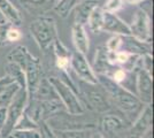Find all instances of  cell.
Listing matches in <instances>:
<instances>
[{"mask_svg": "<svg viewBox=\"0 0 154 138\" xmlns=\"http://www.w3.org/2000/svg\"><path fill=\"white\" fill-rule=\"evenodd\" d=\"M85 114V113H84ZM84 114H69L66 111H60L51 115L45 122L48 127L55 131H68V130H84V129H97L98 121L92 118H85Z\"/></svg>", "mask_w": 154, "mask_h": 138, "instance_id": "cell-4", "label": "cell"}, {"mask_svg": "<svg viewBox=\"0 0 154 138\" xmlns=\"http://www.w3.org/2000/svg\"><path fill=\"white\" fill-rule=\"evenodd\" d=\"M79 1L81 0H57L53 11L61 19H66L69 16V14L74 11V8L78 5Z\"/></svg>", "mask_w": 154, "mask_h": 138, "instance_id": "cell-23", "label": "cell"}, {"mask_svg": "<svg viewBox=\"0 0 154 138\" xmlns=\"http://www.w3.org/2000/svg\"><path fill=\"white\" fill-rule=\"evenodd\" d=\"M128 75L129 72H127L125 69H123L122 67H116L109 77L113 79L115 83H117V84H122V83H124L127 81Z\"/></svg>", "mask_w": 154, "mask_h": 138, "instance_id": "cell-31", "label": "cell"}, {"mask_svg": "<svg viewBox=\"0 0 154 138\" xmlns=\"http://www.w3.org/2000/svg\"><path fill=\"white\" fill-rule=\"evenodd\" d=\"M6 118H7V107L6 106H1L0 107V132H1L2 127L5 125Z\"/></svg>", "mask_w": 154, "mask_h": 138, "instance_id": "cell-37", "label": "cell"}, {"mask_svg": "<svg viewBox=\"0 0 154 138\" xmlns=\"http://www.w3.org/2000/svg\"><path fill=\"white\" fill-rule=\"evenodd\" d=\"M0 138H2V137H1V132H0Z\"/></svg>", "mask_w": 154, "mask_h": 138, "instance_id": "cell-40", "label": "cell"}, {"mask_svg": "<svg viewBox=\"0 0 154 138\" xmlns=\"http://www.w3.org/2000/svg\"><path fill=\"white\" fill-rule=\"evenodd\" d=\"M6 59L7 61L16 63L22 69V72H24L26 81V91L30 99L35 91L37 90L42 78L45 76L40 60L35 55H32L30 51L23 45L15 46L7 54Z\"/></svg>", "mask_w": 154, "mask_h": 138, "instance_id": "cell-2", "label": "cell"}, {"mask_svg": "<svg viewBox=\"0 0 154 138\" xmlns=\"http://www.w3.org/2000/svg\"><path fill=\"white\" fill-rule=\"evenodd\" d=\"M92 69L96 72V75H107L110 76L112 72H114L116 66H113L108 59V51L105 47V45L98 46L96 48L94 60L92 63Z\"/></svg>", "mask_w": 154, "mask_h": 138, "instance_id": "cell-15", "label": "cell"}, {"mask_svg": "<svg viewBox=\"0 0 154 138\" xmlns=\"http://www.w3.org/2000/svg\"><path fill=\"white\" fill-rule=\"evenodd\" d=\"M38 124H39L38 129H39V132H40L42 138H59V136L57 135V132L54 131L53 129H51L45 121L39 122Z\"/></svg>", "mask_w": 154, "mask_h": 138, "instance_id": "cell-34", "label": "cell"}, {"mask_svg": "<svg viewBox=\"0 0 154 138\" xmlns=\"http://www.w3.org/2000/svg\"><path fill=\"white\" fill-rule=\"evenodd\" d=\"M21 39H22V32H21V30L19 28L14 26H9V29L7 31V41H8V44L11 45V44L16 43V41H19Z\"/></svg>", "mask_w": 154, "mask_h": 138, "instance_id": "cell-33", "label": "cell"}, {"mask_svg": "<svg viewBox=\"0 0 154 138\" xmlns=\"http://www.w3.org/2000/svg\"><path fill=\"white\" fill-rule=\"evenodd\" d=\"M79 97L85 100L89 105V108L96 113L105 114L112 109V103L103 87L99 83L97 84H89L79 81Z\"/></svg>", "mask_w": 154, "mask_h": 138, "instance_id": "cell-6", "label": "cell"}, {"mask_svg": "<svg viewBox=\"0 0 154 138\" xmlns=\"http://www.w3.org/2000/svg\"><path fill=\"white\" fill-rule=\"evenodd\" d=\"M7 138H42L39 129H14Z\"/></svg>", "mask_w": 154, "mask_h": 138, "instance_id": "cell-27", "label": "cell"}, {"mask_svg": "<svg viewBox=\"0 0 154 138\" xmlns=\"http://www.w3.org/2000/svg\"><path fill=\"white\" fill-rule=\"evenodd\" d=\"M70 69L75 72L79 81L89 83V84H97L98 78H97L96 72H93L90 62L86 59V55L82 53L75 52L71 53L70 57Z\"/></svg>", "mask_w": 154, "mask_h": 138, "instance_id": "cell-10", "label": "cell"}, {"mask_svg": "<svg viewBox=\"0 0 154 138\" xmlns=\"http://www.w3.org/2000/svg\"><path fill=\"white\" fill-rule=\"evenodd\" d=\"M127 120H124L119 114L113 113H105L103 116L100 118V129L101 133L106 135L107 138H115L119 137L123 131H127Z\"/></svg>", "mask_w": 154, "mask_h": 138, "instance_id": "cell-12", "label": "cell"}, {"mask_svg": "<svg viewBox=\"0 0 154 138\" xmlns=\"http://www.w3.org/2000/svg\"><path fill=\"white\" fill-rule=\"evenodd\" d=\"M123 1L127 2V4H130V5H138V4H141L146 0H123Z\"/></svg>", "mask_w": 154, "mask_h": 138, "instance_id": "cell-39", "label": "cell"}, {"mask_svg": "<svg viewBox=\"0 0 154 138\" xmlns=\"http://www.w3.org/2000/svg\"><path fill=\"white\" fill-rule=\"evenodd\" d=\"M28 101H29V96H28L26 89L20 86V89L15 93L12 101L7 106V118L5 125L1 129V137L2 138H7L9 136V133L13 131L16 122L19 121V118H21V115L23 114L24 109H26Z\"/></svg>", "mask_w": 154, "mask_h": 138, "instance_id": "cell-7", "label": "cell"}, {"mask_svg": "<svg viewBox=\"0 0 154 138\" xmlns=\"http://www.w3.org/2000/svg\"><path fill=\"white\" fill-rule=\"evenodd\" d=\"M141 67L152 75V72H153V57H152V53H147V54L141 55Z\"/></svg>", "mask_w": 154, "mask_h": 138, "instance_id": "cell-35", "label": "cell"}, {"mask_svg": "<svg viewBox=\"0 0 154 138\" xmlns=\"http://www.w3.org/2000/svg\"><path fill=\"white\" fill-rule=\"evenodd\" d=\"M93 129L84 130H68V131H54L57 132L59 138H90L91 131Z\"/></svg>", "mask_w": 154, "mask_h": 138, "instance_id": "cell-28", "label": "cell"}, {"mask_svg": "<svg viewBox=\"0 0 154 138\" xmlns=\"http://www.w3.org/2000/svg\"><path fill=\"white\" fill-rule=\"evenodd\" d=\"M132 72H135L136 96L145 105L152 104L153 99V75L147 72L141 67V57Z\"/></svg>", "mask_w": 154, "mask_h": 138, "instance_id": "cell-8", "label": "cell"}, {"mask_svg": "<svg viewBox=\"0 0 154 138\" xmlns=\"http://www.w3.org/2000/svg\"><path fill=\"white\" fill-rule=\"evenodd\" d=\"M90 138H105V136H103V133L99 131V130H96V129H93V130L91 131Z\"/></svg>", "mask_w": 154, "mask_h": 138, "instance_id": "cell-38", "label": "cell"}, {"mask_svg": "<svg viewBox=\"0 0 154 138\" xmlns=\"http://www.w3.org/2000/svg\"><path fill=\"white\" fill-rule=\"evenodd\" d=\"M53 54H54V62L55 67L60 74L70 75V57L71 52L67 48V46L60 40V38L55 40L52 46Z\"/></svg>", "mask_w": 154, "mask_h": 138, "instance_id": "cell-13", "label": "cell"}, {"mask_svg": "<svg viewBox=\"0 0 154 138\" xmlns=\"http://www.w3.org/2000/svg\"><path fill=\"white\" fill-rule=\"evenodd\" d=\"M11 26L12 24L9 22H7L5 19L0 20V47H6L9 45L7 41V31Z\"/></svg>", "mask_w": 154, "mask_h": 138, "instance_id": "cell-32", "label": "cell"}, {"mask_svg": "<svg viewBox=\"0 0 154 138\" xmlns=\"http://www.w3.org/2000/svg\"><path fill=\"white\" fill-rule=\"evenodd\" d=\"M124 1L123 0H106L101 8L103 12H109V13H117L124 7Z\"/></svg>", "mask_w": 154, "mask_h": 138, "instance_id": "cell-29", "label": "cell"}, {"mask_svg": "<svg viewBox=\"0 0 154 138\" xmlns=\"http://www.w3.org/2000/svg\"><path fill=\"white\" fill-rule=\"evenodd\" d=\"M0 13L2 17L14 26H21L23 23L22 15L19 9L9 0H0Z\"/></svg>", "mask_w": 154, "mask_h": 138, "instance_id": "cell-19", "label": "cell"}, {"mask_svg": "<svg viewBox=\"0 0 154 138\" xmlns=\"http://www.w3.org/2000/svg\"><path fill=\"white\" fill-rule=\"evenodd\" d=\"M103 31L120 36L131 35L129 24H127L121 17H119L116 13H109V12H103Z\"/></svg>", "mask_w": 154, "mask_h": 138, "instance_id": "cell-14", "label": "cell"}, {"mask_svg": "<svg viewBox=\"0 0 154 138\" xmlns=\"http://www.w3.org/2000/svg\"><path fill=\"white\" fill-rule=\"evenodd\" d=\"M121 50L128 52L129 54L140 57V55L147 54V53H152V45H151V43L143 41L131 35H127V36H122Z\"/></svg>", "mask_w": 154, "mask_h": 138, "instance_id": "cell-16", "label": "cell"}, {"mask_svg": "<svg viewBox=\"0 0 154 138\" xmlns=\"http://www.w3.org/2000/svg\"><path fill=\"white\" fill-rule=\"evenodd\" d=\"M13 82H15V81L9 75H7V74H5L4 77H0V92L4 91L7 86L9 85V84H12Z\"/></svg>", "mask_w": 154, "mask_h": 138, "instance_id": "cell-36", "label": "cell"}, {"mask_svg": "<svg viewBox=\"0 0 154 138\" xmlns=\"http://www.w3.org/2000/svg\"><path fill=\"white\" fill-rule=\"evenodd\" d=\"M30 99L47 101V100H57V99H59V97H58V93L54 90L53 85L50 83L48 78L46 76H44L42 78V81H40L37 90L35 91V93L32 94V97Z\"/></svg>", "mask_w": 154, "mask_h": 138, "instance_id": "cell-21", "label": "cell"}, {"mask_svg": "<svg viewBox=\"0 0 154 138\" xmlns=\"http://www.w3.org/2000/svg\"><path fill=\"white\" fill-rule=\"evenodd\" d=\"M47 78L53 85L55 92L58 93V97L61 100L66 112H68L69 114H75V115L86 113L85 105L82 103L79 94L71 86L68 85L58 76H48Z\"/></svg>", "mask_w": 154, "mask_h": 138, "instance_id": "cell-5", "label": "cell"}, {"mask_svg": "<svg viewBox=\"0 0 154 138\" xmlns=\"http://www.w3.org/2000/svg\"><path fill=\"white\" fill-rule=\"evenodd\" d=\"M97 78L98 83L107 93L112 105L115 106L123 115H125L127 120L132 122L143 111L145 104L141 103L134 92L125 89L121 84L115 83L107 75H97Z\"/></svg>", "mask_w": 154, "mask_h": 138, "instance_id": "cell-1", "label": "cell"}, {"mask_svg": "<svg viewBox=\"0 0 154 138\" xmlns=\"http://www.w3.org/2000/svg\"><path fill=\"white\" fill-rule=\"evenodd\" d=\"M38 128H39L38 123L35 122L31 118H29L26 112H23V114L21 115V118H19V121L16 122V124L14 127V129H20V130H24V129H38Z\"/></svg>", "mask_w": 154, "mask_h": 138, "instance_id": "cell-26", "label": "cell"}, {"mask_svg": "<svg viewBox=\"0 0 154 138\" xmlns=\"http://www.w3.org/2000/svg\"><path fill=\"white\" fill-rule=\"evenodd\" d=\"M121 45H122V36L114 35L107 40L105 47L107 48L108 52H117L121 50Z\"/></svg>", "mask_w": 154, "mask_h": 138, "instance_id": "cell-30", "label": "cell"}, {"mask_svg": "<svg viewBox=\"0 0 154 138\" xmlns=\"http://www.w3.org/2000/svg\"><path fill=\"white\" fill-rule=\"evenodd\" d=\"M131 36H134L143 41H152V33H151V19L146 11L139 8L136 11L131 24L129 26Z\"/></svg>", "mask_w": 154, "mask_h": 138, "instance_id": "cell-11", "label": "cell"}, {"mask_svg": "<svg viewBox=\"0 0 154 138\" xmlns=\"http://www.w3.org/2000/svg\"><path fill=\"white\" fill-rule=\"evenodd\" d=\"M89 29L92 33H100L103 32V11L101 6H97L91 15L89 16L88 23Z\"/></svg>", "mask_w": 154, "mask_h": 138, "instance_id": "cell-22", "label": "cell"}, {"mask_svg": "<svg viewBox=\"0 0 154 138\" xmlns=\"http://www.w3.org/2000/svg\"><path fill=\"white\" fill-rule=\"evenodd\" d=\"M19 1L26 12L38 16L47 14V12L53 9L57 0H19Z\"/></svg>", "mask_w": 154, "mask_h": 138, "instance_id": "cell-18", "label": "cell"}, {"mask_svg": "<svg viewBox=\"0 0 154 138\" xmlns=\"http://www.w3.org/2000/svg\"><path fill=\"white\" fill-rule=\"evenodd\" d=\"M20 89V85L16 82H13L12 84L7 86L4 91L0 92V107L1 106H8L9 103L12 101L13 97L15 96V93L17 92V90Z\"/></svg>", "mask_w": 154, "mask_h": 138, "instance_id": "cell-25", "label": "cell"}, {"mask_svg": "<svg viewBox=\"0 0 154 138\" xmlns=\"http://www.w3.org/2000/svg\"><path fill=\"white\" fill-rule=\"evenodd\" d=\"M153 121L152 105H145L139 115L131 122V125L127 129V138H144L148 131H151Z\"/></svg>", "mask_w": 154, "mask_h": 138, "instance_id": "cell-9", "label": "cell"}, {"mask_svg": "<svg viewBox=\"0 0 154 138\" xmlns=\"http://www.w3.org/2000/svg\"><path fill=\"white\" fill-rule=\"evenodd\" d=\"M5 72H6L7 75H9L21 87H26V75H24V72H22V69H21L16 63L11 62V61H7V63L5 65Z\"/></svg>", "mask_w": 154, "mask_h": 138, "instance_id": "cell-24", "label": "cell"}, {"mask_svg": "<svg viewBox=\"0 0 154 138\" xmlns=\"http://www.w3.org/2000/svg\"><path fill=\"white\" fill-rule=\"evenodd\" d=\"M99 6V0H81L74 11H75V22L86 26L89 16L92 11Z\"/></svg>", "mask_w": 154, "mask_h": 138, "instance_id": "cell-20", "label": "cell"}, {"mask_svg": "<svg viewBox=\"0 0 154 138\" xmlns=\"http://www.w3.org/2000/svg\"><path fill=\"white\" fill-rule=\"evenodd\" d=\"M32 39L36 41L40 51L48 52L53 43L59 38L57 21L51 15H38L29 26Z\"/></svg>", "mask_w": 154, "mask_h": 138, "instance_id": "cell-3", "label": "cell"}, {"mask_svg": "<svg viewBox=\"0 0 154 138\" xmlns=\"http://www.w3.org/2000/svg\"><path fill=\"white\" fill-rule=\"evenodd\" d=\"M71 38L77 52L86 55L90 48V43H89V36L86 32L85 26L74 22V24L71 26Z\"/></svg>", "mask_w": 154, "mask_h": 138, "instance_id": "cell-17", "label": "cell"}]
</instances>
